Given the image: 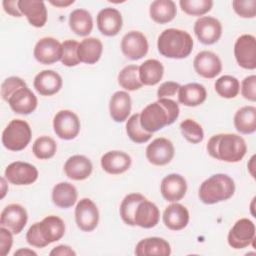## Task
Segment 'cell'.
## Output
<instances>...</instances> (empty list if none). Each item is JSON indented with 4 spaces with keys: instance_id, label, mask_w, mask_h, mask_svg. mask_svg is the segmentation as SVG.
Listing matches in <instances>:
<instances>
[{
    "instance_id": "d4e9b609",
    "label": "cell",
    "mask_w": 256,
    "mask_h": 256,
    "mask_svg": "<svg viewBox=\"0 0 256 256\" xmlns=\"http://www.w3.org/2000/svg\"><path fill=\"white\" fill-rule=\"evenodd\" d=\"M160 219V211L156 204L147 198L142 200L135 211L134 223L141 228L149 229L155 227Z\"/></svg>"
},
{
    "instance_id": "2e32d148",
    "label": "cell",
    "mask_w": 256,
    "mask_h": 256,
    "mask_svg": "<svg viewBox=\"0 0 256 256\" xmlns=\"http://www.w3.org/2000/svg\"><path fill=\"white\" fill-rule=\"evenodd\" d=\"M193 67L196 73L201 77L212 79L220 74L222 70V62L215 53L204 50L195 56Z\"/></svg>"
},
{
    "instance_id": "4dcf8cb0",
    "label": "cell",
    "mask_w": 256,
    "mask_h": 256,
    "mask_svg": "<svg viewBox=\"0 0 256 256\" xmlns=\"http://www.w3.org/2000/svg\"><path fill=\"white\" fill-rule=\"evenodd\" d=\"M103 51V44L100 39L88 37L79 43L78 58L85 64H95L99 61Z\"/></svg>"
},
{
    "instance_id": "9c48e42d",
    "label": "cell",
    "mask_w": 256,
    "mask_h": 256,
    "mask_svg": "<svg viewBox=\"0 0 256 256\" xmlns=\"http://www.w3.org/2000/svg\"><path fill=\"white\" fill-rule=\"evenodd\" d=\"M77 227L84 232H91L99 222V211L96 204L89 198H82L75 207Z\"/></svg>"
},
{
    "instance_id": "c3c4849f",
    "label": "cell",
    "mask_w": 256,
    "mask_h": 256,
    "mask_svg": "<svg viewBox=\"0 0 256 256\" xmlns=\"http://www.w3.org/2000/svg\"><path fill=\"white\" fill-rule=\"evenodd\" d=\"M13 244V233L5 227H0V255L6 256Z\"/></svg>"
},
{
    "instance_id": "f546056e",
    "label": "cell",
    "mask_w": 256,
    "mask_h": 256,
    "mask_svg": "<svg viewBox=\"0 0 256 256\" xmlns=\"http://www.w3.org/2000/svg\"><path fill=\"white\" fill-rule=\"evenodd\" d=\"M78 197L76 187L69 182H60L53 187L52 201L53 203L62 209L72 207Z\"/></svg>"
},
{
    "instance_id": "f6af8a7d",
    "label": "cell",
    "mask_w": 256,
    "mask_h": 256,
    "mask_svg": "<svg viewBox=\"0 0 256 256\" xmlns=\"http://www.w3.org/2000/svg\"><path fill=\"white\" fill-rule=\"evenodd\" d=\"M232 6L242 18H254L256 15V0H233Z\"/></svg>"
},
{
    "instance_id": "e0dca14e",
    "label": "cell",
    "mask_w": 256,
    "mask_h": 256,
    "mask_svg": "<svg viewBox=\"0 0 256 256\" xmlns=\"http://www.w3.org/2000/svg\"><path fill=\"white\" fill-rule=\"evenodd\" d=\"M96 23L101 34L108 37L116 36L122 29V15L117 9L106 7L97 14Z\"/></svg>"
},
{
    "instance_id": "ab89813d",
    "label": "cell",
    "mask_w": 256,
    "mask_h": 256,
    "mask_svg": "<svg viewBox=\"0 0 256 256\" xmlns=\"http://www.w3.org/2000/svg\"><path fill=\"white\" fill-rule=\"evenodd\" d=\"M126 132L134 143H145L149 141L153 133L145 131L140 124V114H133L126 122Z\"/></svg>"
},
{
    "instance_id": "ba28073f",
    "label": "cell",
    "mask_w": 256,
    "mask_h": 256,
    "mask_svg": "<svg viewBox=\"0 0 256 256\" xmlns=\"http://www.w3.org/2000/svg\"><path fill=\"white\" fill-rule=\"evenodd\" d=\"M234 56L244 69L254 70L256 68V39L253 35L243 34L237 38L234 44Z\"/></svg>"
},
{
    "instance_id": "44dd1931",
    "label": "cell",
    "mask_w": 256,
    "mask_h": 256,
    "mask_svg": "<svg viewBox=\"0 0 256 256\" xmlns=\"http://www.w3.org/2000/svg\"><path fill=\"white\" fill-rule=\"evenodd\" d=\"M19 9L30 25L41 28L47 22V9L43 1L37 0H19Z\"/></svg>"
},
{
    "instance_id": "52a82bcc",
    "label": "cell",
    "mask_w": 256,
    "mask_h": 256,
    "mask_svg": "<svg viewBox=\"0 0 256 256\" xmlns=\"http://www.w3.org/2000/svg\"><path fill=\"white\" fill-rule=\"evenodd\" d=\"M80 127L79 117L71 110H60L54 116L53 129L60 139H74L79 134Z\"/></svg>"
},
{
    "instance_id": "74e56055",
    "label": "cell",
    "mask_w": 256,
    "mask_h": 256,
    "mask_svg": "<svg viewBox=\"0 0 256 256\" xmlns=\"http://www.w3.org/2000/svg\"><path fill=\"white\" fill-rule=\"evenodd\" d=\"M216 93L226 99L235 98L240 91L239 80L231 75H223L219 77L214 84Z\"/></svg>"
},
{
    "instance_id": "ac0fdd59",
    "label": "cell",
    "mask_w": 256,
    "mask_h": 256,
    "mask_svg": "<svg viewBox=\"0 0 256 256\" xmlns=\"http://www.w3.org/2000/svg\"><path fill=\"white\" fill-rule=\"evenodd\" d=\"M187 182L185 178L176 173L165 176L160 185V192L168 202H178L186 194Z\"/></svg>"
},
{
    "instance_id": "5b68a950",
    "label": "cell",
    "mask_w": 256,
    "mask_h": 256,
    "mask_svg": "<svg viewBox=\"0 0 256 256\" xmlns=\"http://www.w3.org/2000/svg\"><path fill=\"white\" fill-rule=\"evenodd\" d=\"M32 137L30 125L22 119H13L2 132V144L10 151H21L27 147Z\"/></svg>"
},
{
    "instance_id": "60d3db41",
    "label": "cell",
    "mask_w": 256,
    "mask_h": 256,
    "mask_svg": "<svg viewBox=\"0 0 256 256\" xmlns=\"http://www.w3.org/2000/svg\"><path fill=\"white\" fill-rule=\"evenodd\" d=\"M180 130L183 137L192 144L200 143L204 138L202 126L193 119H185L180 123Z\"/></svg>"
},
{
    "instance_id": "816d5d0a",
    "label": "cell",
    "mask_w": 256,
    "mask_h": 256,
    "mask_svg": "<svg viewBox=\"0 0 256 256\" xmlns=\"http://www.w3.org/2000/svg\"><path fill=\"white\" fill-rule=\"evenodd\" d=\"M50 256H75L76 252L68 245H58L50 251Z\"/></svg>"
},
{
    "instance_id": "f1b7e54d",
    "label": "cell",
    "mask_w": 256,
    "mask_h": 256,
    "mask_svg": "<svg viewBox=\"0 0 256 256\" xmlns=\"http://www.w3.org/2000/svg\"><path fill=\"white\" fill-rule=\"evenodd\" d=\"M40 232L49 245L53 242L60 240L65 234V223L64 221L55 215H49L39 222Z\"/></svg>"
},
{
    "instance_id": "83f0119b",
    "label": "cell",
    "mask_w": 256,
    "mask_h": 256,
    "mask_svg": "<svg viewBox=\"0 0 256 256\" xmlns=\"http://www.w3.org/2000/svg\"><path fill=\"white\" fill-rule=\"evenodd\" d=\"M131 97L126 91L115 92L109 101L111 118L115 122H124L131 112Z\"/></svg>"
},
{
    "instance_id": "836d02e7",
    "label": "cell",
    "mask_w": 256,
    "mask_h": 256,
    "mask_svg": "<svg viewBox=\"0 0 256 256\" xmlns=\"http://www.w3.org/2000/svg\"><path fill=\"white\" fill-rule=\"evenodd\" d=\"M69 27L78 36H87L93 29V18L85 9H75L69 15Z\"/></svg>"
},
{
    "instance_id": "681fc988",
    "label": "cell",
    "mask_w": 256,
    "mask_h": 256,
    "mask_svg": "<svg viewBox=\"0 0 256 256\" xmlns=\"http://www.w3.org/2000/svg\"><path fill=\"white\" fill-rule=\"evenodd\" d=\"M180 84L174 81H166L163 82L157 90V97L158 99L161 98H169L172 97L174 95H176V93H178V90L180 88Z\"/></svg>"
},
{
    "instance_id": "f907efd6",
    "label": "cell",
    "mask_w": 256,
    "mask_h": 256,
    "mask_svg": "<svg viewBox=\"0 0 256 256\" xmlns=\"http://www.w3.org/2000/svg\"><path fill=\"white\" fill-rule=\"evenodd\" d=\"M19 0H4L2 2L4 11L13 17H22V13L18 6Z\"/></svg>"
},
{
    "instance_id": "ee69618b",
    "label": "cell",
    "mask_w": 256,
    "mask_h": 256,
    "mask_svg": "<svg viewBox=\"0 0 256 256\" xmlns=\"http://www.w3.org/2000/svg\"><path fill=\"white\" fill-rule=\"evenodd\" d=\"M26 83L23 79L17 76H11L6 78L1 85V97L4 101L9 100L12 94L21 87H26Z\"/></svg>"
},
{
    "instance_id": "f35d334b",
    "label": "cell",
    "mask_w": 256,
    "mask_h": 256,
    "mask_svg": "<svg viewBox=\"0 0 256 256\" xmlns=\"http://www.w3.org/2000/svg\"><path fill=\"white\" fill-rule=\"evenodd\" d=\"M57 150L56 142L53 138L43 135L38 137L32 146V152L36 158L40 160H47L52 158Z\"/></svg>"
},
{
    "instance_id": "8992f818",
    "label": "cell",
    "mask_w": 256,
    "mask_h": 256,
    "mask_svg": "<svg viewBox=\"0 0 256 256\" xmlns=\"http://www.w3.org/2000/svg\"><path fill=\"white\" fill-rule=\"evenodd\" d=\"M227 241L234 249H243L251 244L254 246L255 224L248 218L237 220L228 233Z\"/></svg>"
},
{
    "instance_id": "d6986e66",
    "label": "cell",
    "mask_w": 256,
    "mask_h": 256,
    "mask_svg": "<svg viewBox=\"0 0 256 256\" xmlns=\"http://www.w3.org/2000/svg\"><path fill=\"white\" fill-rule=\"evenodd\" d=\"M8 104L16 114L28 115L37 108L38 101L35 94L26 86L15 91L9 98Z\"/></svg>"
},
{
    "instance_id": "8fae6325",
    "label": "cell",
    "mask_w": 256,
    "mask_h": 256,
    "mask_svg": "<svg viewBox=\"0 0 256 256\" xmlns=\"http://www.w3.org/2000/svg\"><path fill=\"white\" fill-rule=\"evenodd\" d=\"M4 177L14 185H30L37 180L38 170L30 163L16 161L6 167Z\"/></svg>"
},
{
    "instance_id": "cb8c5ba5",
    "label": "cell",
    "mask_w": 256,
    "mask_h": 256,
    "mask_svg": "<svg viewBox=\"0 0 256 256\" xmlns=\"http://www.w3.org/2000/svg\"><path fill=\"white\" fill-rule=\"evenodd\" d=\"M93 170L92 162L84 155H73L69 157L64 164L66 176L75 181L87 179Z\"/></svg>"
},
{
    "instance_id": "ffe728a7",
    "label": "cell",
    "mask_w": 256,
    "mask_h": 256,
    "mask_svg": "<svg viewBox=\"0 0 256 256\" xmlns=\"http://www.w3.org/2000/svg\"><path fill=\"white\" fill-rule=\"evenodd\" d=\"M101 167L102 169L112 175H118L126 172L132 163L131 157L123 151L113 150L106 152L101 157Z\"/></svg>"
},
{
    "instance_id": "9f6ffc18",
    "label": "cell",
    "mask_w": 256,
    "mask_h": 256,
    "mask_svg": "<svg viewBox=\"0 0 256 256\" xmlns=\"http://www.w3.org/2000/svg\"><path fill=\"white\" fill-rule=\"evenodd\" d=\"M254 159H255V156L253 155L248 163V170L250 172V174L252 175V177H255V173H254V168H255V165H254Z\"/></svg>"
},
{
    "instance_id": "9a60e30c",
    "label": "cell",
    "mask_w": 256,
    "mask_h": 256,
    "mask_svg": "<svg viewBox=\"0 0 256 256\" xmlns=\"http://www.w3.org/2000/svg\"><path fill=\"white\" fill-rule=\"evenodd\" d=\"M33 54L39 63L53 64L61 60L62 44L53 37H43L36 43Z\"/></svg>"
},
{
    "instance_id": "6da1fadb",
    "label": "cell",
    "mask_w": 256,
    "mask_h": 256,
    "mask_svg": "<svg viewBox=\"0 0 256 256\" xmlns=\"http://www.w3.org/2000/svg\"><path fill=\"white\" fill-rule=\"evenodd\" d=\"M180 113L179 105L170 98H161L147 105L140 113L142 128L154 133L167 125L174 123Z\"/></svg>"
},
{
    "instance_id": "7bdbcfd3",
    "label": "cell",
    "mask_w": 256,
    "mask_h": 256,
    "mask_svg": "<svg viewBox=\"0 0 256 256\" xmlns=\"http://www.w3.org/2000/svg\"><path fill=\"white\" fill-rule=\"evenodd\" d=\"M78 47L79 43L76 40L68 39L62 43V56L60 61L64 66L73 67L80 63L77 53Z\"/></svg>"
},
{
    "instance_id": "603a6c76",
    "label": "cell",
    "mask_w": 256,
    "mask_h": 256,
    "mask_svg": "<svg viewBox=\"0 0 256 256\" xmlns=\"http://www.w3.org/2000/svg\"><path fill=\"white\" fill-rule=\"evenodd\" d=\"M189 211L188 209L177 202H172L168 205L163 212L164 225L173 231H179L184 229L189 223Z\"/></svg>"
},
{
    "instance_id": "7402d4cb",
    "label": "cell",
    "mask_w": 256,
    "mask_h": 256,
    "mask_svg": "<svg viewBox=\"0 0 256 256\" xmlns=\"http://www.w3.org/2000/svg\"><path fill=\"white\" fill-rule=\"evenodd\" d=\"M63 84L62 77L53 70L39 72L33 81L35 90L42 96H52L59 92Z\"/></svg>"
},
{
    "instance_id": "277c9868",
    "label": "cell",
    "mask_w": 256,
    "mask_h": 256,
    "mask_svg": "<svg viewBox=\"0 0 256 256\" xmlns=\"http://www.w3.org/2000/svg\"><path fill=\"white\" fill-rule=\"evenodd\" d=\"M234 192V180L227 174L218 173L202 182L199 187L198 196L204 204L212 205L230 199Z\"/></svg>"
},
{
    "instance_id": "4316f807",
    "label": "cell",
    "mask_w": 256,
    "mask_h": 256,
    "mask_svg": "<svg viewBox=\"0 0 256 256\" xmlns=\"http://www.w3.org/2000/svg\"><path fill=\"white\" fill-rule=\"evenodd\" d=\"M207 92L205 87L199 83H188L180 86L178 90V101L187 107H196L205 102Z\"/></svg>"
},
{
    "instance_id": "e575fe53",
    "label": "cell",
    "mask_w": 256,
    "mask_h": 256,
    "mask_svg": "<svg viewBox=\"0 0 256 256\" xmlns=\"http://www.w3.org/2000/svg\"><path fill=\"white\" fill-rule=\"evenodd\" d=\"M234 126L242 134H252L256 131V108L244 106L237 110L234 115Z\"/></svg>"
},
{
    "instance_id": "3957f363",
    "label": "cell",
    "mask_w": 256,
    "mask_h": 256,
    "mask_svg": "<svg viewBox=\"0 0 256 256\" xmlns=\"http://www.w3.org/2000/svg\"><path fill=\"white\" fill-rule=\"evenodd\" d=\"M191 35L181 29L168 28L161 32L157 40L159 53L171 59H183L190 55L193 49Z\"/></svg>"
},
{
    "instance_id": "5bb4252c",
    "label": "cell",
    "mask_w": 256,
    "mask_h": 256,
    "mask_svg": "<svg viewBox=\"0 0 256 256\" xmlns=\"http://www.w3.org/2000/svg\"><path fill=\"white\" fill-rule=\"evenodd\" d=\"M28 221L26 209L20 204H9L1 212L0 225L7 228L13 234H19Z\"/></svg>"
},
{
    "instance_id": "30bf717a",
    "label": "cell",
    "mask_w": 256,
    "mask_h": 256,
    "mask_svg": "<svg viewBox=\"0 0 256 256\" xmlns=\"http://www.w3.org/2000/svg\"><path fill=\"white\" fill-rule=\"evenodd\" d=\"M175 154L173 143L164 137L154 139L146 148L147 160L155 166H164L171 162Z\"/></svg>"
},
{
    "instance_id": "1f68e13d",
    "label": "cell",
    "mask_w": 256,
    "mask_h": 256,
    "mask_svg": "<svg viewBox=\"0 0 256 256\" xmlns=\"http://www.w3.org/2000/svg\"><path fill=\"white\" fill-rule=\"evenodd\" d=\"M151 19L158 24H166L171 22L176 14V4L172 0H155L149 8Z\"/></svg>"
},
{
    "instance_id": "db71d44e",
    "label": "cell",
    "mask_w": 256,
    "mask_h": 256,
    "mask_svg": "<svg viewBox=\"0 0 256 256\" xmlns=\"http://www.w3.org/2000/svg\"><path fill=\"white\" fill-rule=\"evenodd\" d=\"M16 255H20V256H31V255H34V256H37V253L31 249H28V248H21L17 251H15L14 253V256Z\"/></svg>"
},
{
    "instance_id": "f5cc1de1",
    "label": "cell",
    "mask_w": 256,
    "mask_h": 256,
    "mask_svg": "<svg viewBox=\"0 0 256 256\" xmlns=\"http://www.w3.org/2000/svg\"><path fill=\"white\" fill-rule=\"evenodd\" d=\"M50 4H52L53 6H56V7H59V8H64V7H67L71 4L74 3V0H50L49 1Z\"/></svg>"
},
{
    "instance_id": "bcb514c9",
    "label": "cell",
    "mask_w": 256,
    "mask_h": 256,
    "mask_svg": "<svg viewBox=\"0 0 256 256\" xmlns=\"http://www.w3.org/2000/svg\"><path fill=\"white\" fill-rule=\"evenodd\" d=\"M26 240L28 244L36 248H44L48 245L40 232L39 222H36L30 226L26 233Z\"/></svg>"
},
{
    "instance_id": "4fadbf2b",
    "label": "cell",
    "mask_w": 256,
    "mask_h": 256,
    "mask_svg": "<svg viewBox=\"0 0 256 256\" xmlns=\"http://www.w3.org/2000/svg\"><path fill=\"white\" fill-rule=\"evenodd\" d=\"M194 33L198 40L205 45L216 43L222 35V25L220 21L211 16H203L196 20Z\"/></svg>"
},
{
    "instance_id": "484cf974",
    "label": "cell",
    "mask_w": 256,
    "mask_h": 256,
    "mask_svg": "<svg viewBox=\"0 0 256 256\" xmlns=\"http://www.w3.org/2000/svg\"><path fill=\"white\" fill-rule=\"evenodd\" d=\"M134 253L137 256H168L171 254V247L170 244L163 238L148 237L140 240L137 243Z\"/></svg>"
},
{
    "instance_id": "7c38bea8",
    "label": "cell",
    "mask_w": 256,
    "mask_h": 256,
    "mask_svg": "<svg viewBox=\"0 0 256 256\" xmlns=\"http://www.w3.org/2000/svg\"><path fill=\"white\" fill-rule=\"evenodd\" d=\"M149 49L146 36L140 31H130L126 33L121 40V51L125 57L130 60H139L143 58Z\"/></svg>"
},
{
    "instance_id": "11a10c76",
    "label": "cell",
    "mask_w": 256,
    "mask_h": 256,
    "mask_svg": "<svg viewBox=\"0 0 256 256\" xmlns=\"http://www.w3.org/2000/svg\"><path fill=\"white\" fill-rule=\"evenodd\" d=\"M6 178L5 177H1V199H3L8 191V186L6 183Z\"/></svg>"
},
{
    "instance_id": "7a4b0ae2",
    "label": "cell",
    "mask_w": 256,
    "mask_h": 256,
    "mask_svg": "<svg viewBox=\"0 0 256 256\" xmlns=\"http://www.w3.org/2000/svg\"><path fill=\"white\" fill-rule=\"evenodd\" d=\"M207 151L216 160L236 163L245 156L247 145L245 140L238 134L220 133L213 135L208 140Z\"/></svg>"
},
{
    "instance_id": "7dc6e473",
    "label": "cell",
    "mask_w": 256,
    "mask_h": 256,
    "mask_svg": "<svg viewBox=\"0 0 256 256\" xmlns=\"http://www.w3.org/2000/svg\"><path fill=\"white\" fill-rule=\"evenodd\" d=\"M242 96L251 102L256 101V76L249 75L242 80L241 83Z\"/></svg>"
},
{
    "instance_id": "8d00e7d4",
    "label": "cell",
    "mask_w": 256,
    "mask_h": 256,
    "mask_svg": "<svg viewBox=\"0 0 256 256\" xmlns=\"http://www.w3.org/2000/svg\"><path fill=\"white\" fill-rule=\"evenodd\" d=\"M117 80L118 84L127 91H135L143 86L139 79V66L137 65H127L122 68Z\"/></svg>"
},
{
    "instance_id": "b9f144b4",
    "label": "cell",
    "mask_w": 256,
    "mask_h": 256,
    "mask_svg": "<svg viewBox=\"0 0 256 256\" xmlns=\"http://www.w3.org/2000/svg\"><path fill=\"white\" fill-rule=\"evenodd\" d=\"M179 5L183 12L191 16H202L208 13L212 6V0H180Z\"/></svg>"
},
{
    "instance_id": "d6a6232c",
    "label": "cell",
    "mask_w": 256,
    "mask_h": 256,
    "mask_svg": "<svg viewBox=\"0 0 256 256\" xmlns=\"http://www.w3.org/2000/svg\"><path fill=\"white\" fill-rule=\"evenodd\" d=\"M163 74L164 67L156 59H148L139 66V79L143 85L154 86L158 84Z\"/></svg>"
},
{
    "instance_id": "d590c367",
    "label": "cell",
    "mask_w": 256,
    "mask_h": 256,
    "mask_svg": "<svg viewBox=\"0 0 256 256\" xmlns=\"http://www.w3.org/2000/svg\"><path fill=\"white\" fill-rule=\"evenodd\" d=\"M144 197L140 193H130L124 197L120 204V216L123 222L129 226H135L134 214L138 204L144 200Z\"/></svg>"
}]
</instances>
